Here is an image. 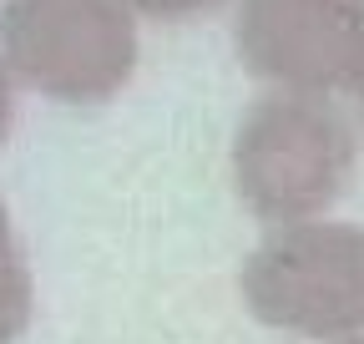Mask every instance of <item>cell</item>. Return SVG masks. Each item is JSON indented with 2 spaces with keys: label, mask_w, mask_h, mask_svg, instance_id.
Here are the masks:
<instances>
[{
  "label": "cell",
  "mask_w": 364,
  "mask_h": 344,
  "mask_svg": "<svg viewBox=\"0 0 364 344\" xmlns=\"http://www.w3.org/2000/svg\"><path fill=\"white\" fill-rule=\"evenodd\" d=\"M359 167V127L334 97L263 92L233 127L228 178L263 228L329 218Z\"/></svg>",
  "instance_id": "cell-1"
},
{
  "label": "cell",
  "mask_w": 364,
  "mask_h": 344,
  "mask_svg": "<svg viewBox=\"0 0 364 344\" xmlns=\"http://www.w3.org/2000/svg\"><path fill=\"white\" fill-rule=\"evenodd\" d=\"M0 61L46 102L102 107L136 76L142 21L127 0H0Z\"/></svg>",
  "instance_id": "cell-2"
},
{
  "label": "cell",
  "mask_w": 364,
  "mask_h": 344,
  "mask_svg": "<svg viewBox=\"0 0 364 344\" xmlns=\"http://www.w3.org/2000/svg\"><path fill=\"white\" fill-rule=\"evenodd\" d=\"M238 294L258 324L294 339L364 334V233L329 218L268 228L243 258Z\"/></svg>",
  "instance_id": "cell-3"
},
{
  "label": "cell",
  "mask_w": 364,
  "mask_h": 344,
  "mask_svg": "<svg viewBox=\"0 0 364 344\" xmlns=\"http://www.w3.org/2000/svg\"><path fill=\"white\" fill-rule=\"evenodd\" d=\"M233 51L263 92H354L364 81V0H238Z\"/></svg>",
  "instance_id": "cell-4"
},
{
  "label": "cell",
  "mask_w": 364,
  "mask_h": 344,
  "mask_svg": "<svg viewBox=\"0 0 364 344\" xmlns=\"http://www.w3.org/2000/svg\"><path fill=\"white\" fill-rule=\"evenodd\" d=\"M31 314H36V279L16 243L11 208L0 198V344H16L31 329Z\"/></svg>",
  "instance_id": "cell-5"
},
{
  "label": "cell",
  "mask_w": 364,
  "mask_h": 344,
  "mask_svg": "<svg viewBox=\"0 0 364 344\" xmlns=\"http://www.w3.org/2000/svg\"><path fill=\"white\" fill-rule=\"evenodd\" d=\"M136 21H157V26H182V21H198L213 16L223 0H127Z\"/></svg>",
  "instance_id": "cell-6"
},
{
  "label": "cell",
  "mask_w": 364,
  "mask_h": 344,
  "mask_svg": "<svg viewBox=\"0 0 364 344\" xmlns=\"http://www.w3.org/2000/svg\"><path fill=\"white\" fill-rule=\"evenodd\" d=\"M11 127H16V76H11L6 61H0V152L11 142Z\"/></svg>",
  "instance_id": "cell-7"
},
{
  "label": "cell",
  "mask_w": 364,
  "mask_h": 344,
  "mask_svg": "<svg viewBox=\"0 0 364 344\" xmlns=\"http://www.w3.org/2000/svg\"><path fill=\"white\" fill-rule=\"evenodd\" d=\"M349 97H354V127H359V137H364V81L354 86V92H349Z\"/></svg>",
  "instance_id": "cell-8"
},
{
  "label": "cell",
  "mask_w": 364,
  "mask_h": 344,
  "mask_svg": "<svg viewBox=\"0 0 364 344\" xmlns=\"http://www.w3.org/2000/svg\"><path fill=\"white\" fill-rule=\"evenodd\" d=\"M334 344H364V334H349V339H334Z\"/></svg>",
  "instance_id": "cell-9"
}]
</instances>
